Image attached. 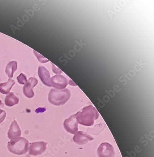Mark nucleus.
Segmentation results:
<instances>
[{"label": "nucleus", "instance_id": "obj_8", "mask_svg": "<svg viewBox=\"0 0 154 157\" xmlns=\"http://www.w3.org/2000/svg\"><path fill=\"white\" fill-rule=\"evenodd\" d=\"M38 80L35 78H30L27 80V83L25 84L23 88V92L27 98H31L35 95L33 88L37 86Z\"/></svg>", "mask_w": 154, "mask_h": 157}, {"label": "nucleus", "instance_id": "obj_3", "mask_svg": "<svg viewBox=\"0 0 154 157\" xmlns=\"http://www.w3.org/2000/svg\"><path fill=\"white\" fill-rule=\"evenodd\" d=\"M29 142L25 138L20 137L10 140L8 143L9 151L16 155H22L26 154L29 150Z\"/></svg>", "mask_w": 154, "mask_h": 157}, {"label": "nucleus", "instance_id": "obj_19", "mask_svg": "<svg viewBox=\"0 0 154 157\" xmlns=\"http://www.w3.org/2000/svg\"><path fill=\"white\" fill-rule=\"evenodd\" d=\"M69 84L70 85H72V86H76V85L75 84H74V83H73V82L72 81V80H70V81H69Z\"/></svg>", "mask_w": 154, "mask_h": 157}, {"label": "nucleus", "instance_id": "obj_6", "mask_svg": "<svg viewBox=\"0 0 154 157\" xmlns=\"http://www.w3.org/2000/svg\"><path fill=\"white\" fill-rule=\"evenodd\" d=\"M63 127L67 132L72 134H75L78 132V123L77 121L76 114L71 116L69 118L65 119L63 123Z\"/></svg>", "mask_w": 154, "mask_h": 157}, {"label": "nucleus", "instance_id": "obj_4", "mask_svg": "<svg viewBox=\"0 0 154 157\" xmlns=\"http://www.w3.org/2000/svg\"><path fill=\"white\" fill-rule=\"evenodd\" d=\"M47 144V143L42 141L31 143L29 148V154L34 156L41 155L46 151Z\"/></svg>", "mask_w": 154, "mask_h": 157}, {"label": "nucleus", "instance_id": "obj_13", "mask_svg": "<svg viewBox=\"0 0 154 157\" xmlns=\"http://www.w3.org/2000/svg\"><path fill=\"white\" fill-rule=\"evenodd\" d=\"M5 104L8 107H12L16 104H18L19 99L15 95L14 93H10L5 98Z\"/></svg>", "mask_w": 154, "mask_h": 157}, {"label": "nucleus", "instance_id": "obj_18", "mask_svg": "<svg viewBox=\"0 0 154 157\" xmlns=\"http://www.w3.org/2000/svg\"><path fill=\"white\" fill-rule=\"evenodd\" d=\"M53 71L54 73L58 74H61L62 73V71L60 69H59L58 67H56L55 65L53 64Z\"/></svg>", "mask_w": 154, "mask_h": 157}, {"label": "nucleus", "instance_id": "obj_7", "mask_svg": "<svg viewBox=\"0 0 154 157\" xmlns=\"http://www.w3.org/2000/svg\"><path fill=\"white\" fill-rule=\"evenodd\" d=\"M51 86L55 89L61 90L65 88L67 86L68 81L66 78L61 75H57L51 78Z\"/></svg>", "mask_w": 154, "mask_h": 157}, {"label": "nucleus", "instance_id": "obj_9", "mask_svg": "<svg viewBox=\"0 0 154 157\" xmlns=\"http://www.w3.org/2000/svg\"><path fill=\"white\" fill-rule=\"evenodd\" d=\"M73 140L77 144L83 145L87 144L89 141L94 140V138L84 132L79 131L75 134L73 137Z\"/></svg>", "mask_w": 154, "mask_h": 157}, {"label": "nucleus", "instance_id": "obj_12", "mask_svg": "<svg viewBox=\"0 0 154 157\" xmlns=\"http://www.w3.org/2000/svg\"><path fill=\"white\" fill-rule=\"evenodd\" d=\"M15 81L14 80L9 79L7 82L0 84V93L3 94H9L12 86L14 85Z\"/></svg>", "mask_w": 154, "mask_h": 157}, {"label": "nucleus", "instance_id": "obj_14", "mask_svg": "<svg viewBox=\"0 0 154 157\" xmlns=\"http://www.w3.org/2000/svg\"><path fill=\"white\" fill-rule=\"evenodd\" d=\"M17 62L16 61H10L8 64L5 68V72L9 78L14 77V74L17 70Z\"/></svg>", "mask_w": 154, "mask_h": 157}, {"label": "nucleus", "instance_id": "obj_5", "mask_svg": "<svg viewBox=\"0 0 154 157\" xmlns=\"http://www.w3.org/2000/svg\"><path fill=\"white\" fill-rule=\"evenodd\" d=\"M98 157H114L115 151L113 145L108 143H103L97 149Z\"/></svg>", "mask_w": 154, "mask_h": 157}, {"label": "nucleus", "instance_id": "obj_1", "mask_svg": "<svg viewBox=\"0 0 154 157\" xmlns=\"http://www.w3.org/2000/svg\"><path fill=\"white\" fill-rule=\"evenodd\" d=\"M76 114L78 123L88 127L93 125L99 116L98 111L92 105L85 107Z\"/></svg>", "mask_w": 154, "mask_h": 157}, {"label": "nucleus", "instance_id": "obj_11", "mask_svg": "<svg viewBox=\"0 0 154 157\" xmlns=\"http://www.w3.org/2000/svg\"><path fill=\"white\" fill-rule=\"evenodd\" d=\"M38 74L43 84L48 86H51L50 74L48 70L44 67L39 66L38 70Z\"/></svg>", "mask_w": 154, "mask_h": 157}, {"label": "nucleus", "instance_id": "obj_16", "mask_svg": "<svg viewBox=\"0 0 154 157\" xmlns=\"http://www.w3.org/2000/svg\"><path fill=\"white\" fill-rule=\"evenodd\" d=\"M34 52L35 55H36V56H37V58H38V60H39L40 62H41V63H45V62L49 61V60L46 59L45 58L43 57V56H41L40 54H38V52H35V51H34Z\"/></svg>", "mask_w": 154, "mask_h": 157}, {"label": "nucleus", "instance_id": "obj_15", "mask_svg": "<svg viewBox=\"0 0 154 157\" xmlns=\"http://www.w3.org/2000/svg\"><path fill=\"white\" fill-rule=\"evenodd\" d=\"M17 79L18 82V83H20V84L25 85L26 83H27V78H26V77L25 75L24 74L21 73L17 77Z\"/></svg>", "mask_w": 154, "mask_h": 157}, {"label": "nucleus", "instance_id": "obj_10", "mask_svg": "<svg viewBox=\"0 0 154 157\" xmlns=\"http://www.w3.org/2000/svg\"><path fill=\"white\" fill-rule=\"evenodd\" d=\"M22 135V131L20 127L15 120H14L10 125L8 132V137L10 140H14L20 137Z\"/></svg>", "mask_w": 154, "mask_h": 157}, {"label": "nucleus", "instance_id": "obj_17", "mask_svg": "<svg viewBox=\"0 0 154 157\" xmlns=\"http://www.w3.org/2000/svg\"><path fill=\"white\" fill-rule=\"evenodd\" d=\"M0 107V123H2L6 118V113L4 110L1 109Z\"/></svg>", "mask_w": 154, "mask_h": 157}, {"label": "nucleus", "instance_id": "obj_2", "mask_svg": "<svg viewBox=\"0 0 154 157\" xmlns=\"http://www.w3.org/2000/svg\"><path fill=\"white\" fill-rule=\"evenodd\" d=\"M70 95L71 94L69 89H52L48 94V100L51 104L61 106L64 105L69 100Z\"/></svg>", "mask_w": 154, "mask_h": 157}]
</instances>
